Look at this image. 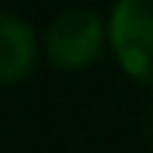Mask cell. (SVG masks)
<instances>
[{
	"label": "cell",
	"instance_id": "obj_3",
	"mask_svg": "<svg viewBox=\"0 0 153 153\" xmlns=\"http://www.w3.org/2000/svg\"><path fill=\"white\" fill-rule=\"evenodd\" d=\"M38 59V31L14 10L0 7V87H18L35 73Z\"/></svg>",
	"mask_w": 153,
	"mask_h": 153
},
{
	"label": "cell",
	"instance_id": "obj_4",
	"mask_svg": "<svg viewBox=\"0 0 153 153\" xmlns=\"http://www.w3.org/2000/svg\"><path fill=\"white\" fill-rule=\"evenodd\" d=\"M143 136H146V143L153 146V105L146 108V115H143Z\"/></svg>",
	"mask_w": 153,
	"mask_h": 153
},
{
	"label": "cell",
	"instance_id": "obj_1",
	"mask_svg": "<svg viewBox=\"0 0 153 153\" xmlns=\"http://www.w3.org/2000/svg\"><path fill=\"white\" fill-rule=\"evenodd\" d=\"M38 52L59 73L91 70L108 52V25L91 7H66L38 35Z\"/></svg>",
	"mask_w": 153,
	"mask_h": 153
},
{
	"label": "cell",
	"instance_id": "obj_2",
	"mask_svg": "<svg viewBox=\"0 0 153 153\" xmlns=\"http://www.w3.org/2000/svg\"><path fill=\"white\" fill-rule=\"evenodd\" d=\"M108 52L132 84L153 91V0H115L108 10Z\"/></svg>",
	"mask_w": 153,
	"mask_h": 153
}]
</instances>
